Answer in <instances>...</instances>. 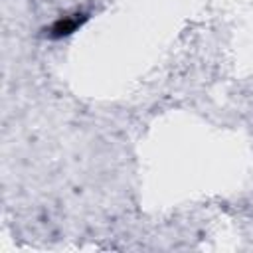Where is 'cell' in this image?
I'll return each instance as SVG.
<instances>
[{
    "instance_id": "cell-1",
    "label": "cell",
    "mask_w": 253,
    "mask_h": 253,
    "mask_svg": "<svg viewBox=\"0 0 253 253\" xmlns=\"http://www.w3.org/2000/svg\"><path fill=\"white\" fill-rule=\"evenodd\" d=\"M87 20V16L85 14H73V16H65V18H61V20H57L53 26H51V30H49V36L51 38H63V36H69V34H73L83 22Z\"/></svg>"
}]
</instances>
